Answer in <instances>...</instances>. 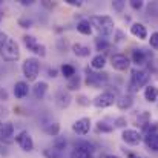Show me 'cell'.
<instances>
[{"instance_id":"cell-4","label":"cell","mask_w":158,"mask_h":158,"mask_svg":"<svg viewBox=\"0 0 158 158\" xmlns=\"http://www.w3.org/2000/svg\"><path fill=\"white\" fill-rule=\"evenodd\" d=\"M22 72L28 81L35 80L40 72V60L37 57H28L22 64Z\"/></svg>"},{"instance_id":"cell-1","label":"cell","mask_w":158,"mask_h":158,"mask_svg":"<svg viewBox=\"0 0 158 158\" xmlns=\"http://www.w3.org/2000/svg\"><path fill=\"white\" fill-rule=\"evenodd\" d=\"M89 22L98 31V34L102 37H107L112 32H115V29H114L115 23H114V19L110 15H91Z\"/></svg>"},{"instance_id":"cell-16","label":"cell","mask_w":158,"mask_h":158,"mask_svg":"<svg viewBox=\"0 0 158 158\" xmlns=\"http://www.w3.org/2000/svg\"><path fill=\"white\" fill-rule=\"evenodd\" d=\"M12 92H14L15 98L22 100V98L28 97V94H29V86H28L26 81H17V83L14 85V91H12Z\"/></svg>"},{"instance_id":"cell-11","label":"cell","mask_w":158,"mask_h":158,"mask_svg":"<svg viewBox=\"0 0 158 158\" xmlns=\"http://www.w3.org/2000/svg\"><path fill=\"white\" fill-rule=\"evenodd\" d=\"M91 118L88 117H83V118H78L77 121H74L72 124V131L78 135H88L89 131H91Z\"/></svg>"},{"instance_id":"cell-42","label":"cell","mask_w":158,"mask_h":158,"mask_svg":"<svg viewBox=\"0 0 158 158\" xmlns=\"http://www.w3.org/2000/svg\"><path fill=\"white\" fill-rule=\"evenodd\" d=\"M8 40V37H6V34L3 32V31H0V49H2V46L5 45V42Z\"/></svg>"},{"instance_id":"cell-9","label":"cell","mask_w":158,"mask_h":158,"mask_svg":"<svg viewBox=\"0 0 158 158\" xmlns=\"http://www.w3.org/2000/svg\"><path fill=\"white\" fill-rule=\"evenodd\" d=\"M15 143H17V144L20 146V149L25 151V152H31V151L34 149V140H32V137L29 135L28 131L19 132V134L15 135Z\"/></svg>"},{"instance_id":"cell-30","label":"cell","mask_w":158,"mask_h":158,"mask_svg":"<svg viewBox=\"0 0 158 158\" xmlns=\"http://www.w3.org/2000/svg\"><path fill=\"white\" fill-rule=\"evenodd\" d=\"M74 148H80V149H85V151H88V152H91V154H94V151H95L94 144H92V143H89V141H85V140H81V141L75 143V146H74Z\"/></svg>"},{"instance_id":"cell-15","label":"cell","mask_w":158,"mask_h":158,"mask_svg":"<svg viewBox=\"0 0 158 158\" xmlns=\"http://www.w3.org/2000/svg\"><path fill=\"white\" fill-rule=\"evenodd\" d=\"M14 137V124L12 123H2L0 124V141H9Z\"/></svg>"},{"instance_id":"cell-46","label":"cell","mask_w":158,"mask_h":158,"mask_svg":"<svg viewBox=\"0 0 158 158\" xmlns=\"http://www.w3.org/2000/svg\"><path fill=\"white\" fill-rule=\"evenodd\" d=\"M127 158H143V157H140L138 154H129V155H127Z\"/></svg>"},{"instance_id":"cell-5","label":"cell","mask_w":158,"mask_h":158,"mask_svg":"<svg viewBox=\"0 0 158 158\" xmlns=\"http://www.w3.org/2000/svg\"><path fill=\"white\" fill-rule=\"evenodd\" d=\"M2 57L6 60V61H17L20 58V48H19V43L14 40V39H8L5 42V45L2 46L0 49Z\"/></svg>"},{"instance_id":"cell-47","label":"cell","mask_w":158,"mask_h":158,"mask_svg":"<svg viewBox=\"0 0 158 158\" xmlns=\"http://www.w3.org/2000/svg\"><path fill=\"white\" fill-rule=\"evenodd\" d=\"M103 158H120V157H117V155H106V157Z\"/></svg>"},{"instance_id":"cell-32","label":"cell","mask_w":158,"mask_h":158,"mask_svg":"<svg viewBox=\"0 0 158 158\" xmlns=\"http://www.w3.org/2000/svg\"><path fill=\"white\" fill-rule=\"evenodd\" d=\"M149 45H151V48H152V49L158 51V31H155V32H152V34H151Z\"/></svg>"},{"instance_id":"cell-12","label":"cell","mask_w":158,"mask_h":158,"mask_svg":"<svg viewBox=\"0 0 158 158\" xmlns=\"http://www.w3.org/2000/svg\"><path fill=\"white\" fill-rule=\"evenodd\" d=\"M149 58H152V54L148 52L146 49H134V51H132V57H131L132 63L137 64V66L146 64V63L149 61Z\"/></svg>"},{"instance_id":"cell-6","label":"cell","mask_w":158,"mask_h":158,"mask_svg":"<svg viewBox=\"0 0 158 158\" xmlns=\"http://www.w3.org/2000/svg\"><path fill=\"white\" fill-rule=\"evenodd\" d=\"M22 40H23V45L28 48V51L37 54V55H40V57H45V55H46V46L42 45V43H39L34 35H28V34H26V35H23Z\"/></svg>"},{"instance_id":"cell-7","label":"cell","mask_w":158,"mask_h":158,"mask_svg":"<svg viewBox=\"0 0 158 158\" xmlns=\"http://www.w3.org/2000/svg\"><path fill=\"white\" fill-rule=\"evenodd\" d=\"M94 106L95 107H102V109H105V107H109V106H112L114 103H117V97H115V92H110V91H105V92H102V94H98L95 98H94Z\"/></svg>"},{"instance_id":"cell-33","label":"cell","mask_w":158,"mask_h":158,"mask_svg":"<svg viewBox=\"0 0 158 158\" xmlns=\"http://www.w3.org/2000/svg\"><path fill=\"white\" fill-rule=\"evenodd\" d=\"M129 5H131V8H132V9L140 11V9L144 6V2H143V0H131V2H129Z\"/></svg>"},{"instance_id":"cell-24","label":"cell","mask_w":158,"mask_h":158,"mask_svg":"<svg viewBox=\"0 0 158 158\" xmlns=\"http://www.w3.org/2000/svg\"><path fill=\"white\" fill-rule=\"evenodd\" d=\"M43 132L46 134V135H49V137H58V134H60V124L58 123H48V124H45V127H43Z\"/></svg>"},{"instance_id":"cell-2","label":"cell","mask_w":158,"mask_h":158,"mask_svg":"<svg viewBox=\"0 0 158 158\" xmlns=\"http://www.w3.org/2000/svg\"><path fill=\"white\" fill-rule=\"evenodd\" d=\"M149 72L143 71V69H132L131 72V81H129V91L131 92H137L138 89L148 86L149 83Z\"/></svg>"},{"instance_id":"cell-18","label":"cell","mask_w":158,"mask_h":158,"mask_svg":"<svg viewBox=\"0 0 158 158\" xmlns=\"http://www.w3.org/2000/svg\"><path fill=\"white\" fill-rule=\"evenodd\" d=\"M143 94H144V100L149 103H155L158 100V88L155 85H148Z\"/></svg>"},{"instance_id":"cell-40","label":"cell","mask_w":158,"mask_h":158,"mask_svg":"<svg viewBox=\"0 0 158 158\" xmlns=\"http://www.w3.org/2000/svg\"><path fill=\"white\" fill-rule=\"evenodd\" d=\"M42 5H43L45 8H48V9L55 8V3H54V2H49V0H43V2H42Z\"/></svg>"},{"instance_id":"cell-28","label":"cell","mask_w":158,"mask_h":158,"mask_svg":"<svg viewBox=\"0 0 158 158\" xmlns=\"http://www.w3.org/2000/svg\"><path fill=\"white\" fill-rule=\"evenodd\" d=\"M80 83H81L80 75H74L72 78H69V80H68L66 88H68V91H77V89L80 88Z\"/></svg>"},{"instance_id":"cell-43","label":"cell","mask_w":158,"mask_h":158,"mask_svg":"<svg viewBox=\"0 0 158 158\" xmlns=\"http://www.w3.org/2000/svg\"><path fill=\"white\" fill-rule=\"evenodd\" d=\"M48 74H49V77H57V74H58V71H57V69H55V68H49V69H48Z\"/></svg>"},{"instance_id":"cell-3","label":"cell","mask_w":158,"mask_h":158,"mask_svg":"<svg viewBox=\"0 0 158 158\" xmlns=\"http://www.w3.org/2000/svg\"><path fill=\"white\" fill-rule=\"evenodd\" d=\"M85 75L86 80L85 83L91 88H102L106 81L109 80V74L107 72H95L92 68H85Z\"/></svg>"},{"instance_id":"cell-38","label":"cell","mask_w":158,"mask_h":158,"mask_svg":"<svg viewBox=\"0 0 158 158\" xmlns=\"http://www.w3.org/2000/svg\"><path fill=\"white\" fill-rule=\"evenodd\" d=\"M77 103L80 106H89V100H88V97H85V95H78V97H77Z\"/></svg>"},{"instance_id":"cell-25","label":"cell","mask_w":158,"mask_h":158,"mask_svg":"<svg viewBox=\"0 0 158 158\" xmlns=\"http://www.w3.org/2000/svg\"><path fill=\"white\" fill-rule=\"evenodd\" d=\"M60 72H61V75L64 77V78H72L74 75H77L75 74V68L72 66V64H69V63H64V64H61L60 66Z\"/></svg>"},{"instance_id":"cell-31","label":"cell","mask_w":158,"mask_h":158,"mask_svg":"<svg viewBox=\"0 0 158 158\" xmlns=\"http://www.w3.org/2000/svg\"><path fill=\"white\" fill-rule=\"evenodd\" d=\"M95 46H97V51H107L110 45H109V42L106 39L98 37V39H95Z\"/></svg>"},{"instance_id":"cell-39","label":"cell","mask_w":158,"mask_h":158,"mask_svg":"<svg viewBox=\"0 0 158 158\" xmlns=\"http://www.w3.org/2000/svg\"><path fill=\"white\" fill-rule=\"evenodd\" d=\"M64 2H66V3L69 5V6H77V8L83 5V3H81L80 0H64Z\"/></svg>"},{"instance_id":"cell-14","label":"cell","mask_w":158,"mask_h":158,"mask_svg":"<svg viewBox=\"0 0 158 158\" xmlns=\"http://www.w3.org/2000/svg\"><path fill=\"white\" fill-rule=\"evenodd\" d=\"M131 34L134 37L140 39V40H146L148 39V29H146V26L143 23H138V22H135V23L131 25Z\"/></svg>"},{"instance_id":"cell-8","label":"cell","mask_w":158,"mask_h":158,"mask_svg":"<svg viewBox=\"0 0 158 158\" xmlns=\"http://www.w3.org/2000/svg\"><path fill=\"white\" fill-rule=\"evenodd\" d=\"M110 64L115 71H120V72H124L129 69L131 66V58L124 54H114L110 57Z\"/></svg>"},{"instance_id":"cell-13","label":"cell","mask_w":158,"mask_h":158,"mask_svg":"<svg viewBox=\"0 0 158 158\" xmlns=\"http://www.w3.org/2000/svg\"><path fill=\"white\" fill-rule=\"evenodd\" d=\"M71 94H69V91H64V89H60V91H57V94H55V103L57 106L60 107V109H66L68 106L71 105Z\"/></svg>"},{"instance_id":"cell-10","label":"cell","mask_w":158,"mask_h":158,"mask_svg":"<svg viewBox=\"0 0 158 158\" xmlns=\"http://www.w3.org/2000/svg\"><path fill=\"white\" fill-rule=\"evenodd\" d=\"M121 140L129 146H138L143 140V135L137 129H124L121 132Z\"/></svg>"},{"instance_id":"cell-20","label":"cell","mask_w":158,"mask_h":158,"mask_svg":"<svg viewBox=\"0 0 158 158\" xmlns=\"http://www.w3.org/2000/svg\"><path fill=\"white\" fill-rule=\"evenodd\" d=\"M144 144L148 146V149L158 152V132H152V134H146L144 135Z\"/></svg>"},{"instance_id":"cell-29","label":"cell","mask_w":158,"mask_h":158,"mask_svg":"<svg viewBox=\"0 0 158 158\" xmlns=\"http://www.w3.org/2000/svg\"><path fill=\"white\" fill-rule=\"evenodd\" d=\"M114 131V124H109L107 121H98L97 123V132H102V134H109Z\"/></svg>"},{"instance_id":"cell-21","label":"cell","mask_w":158,"mask_h":158,"mask_svg":"<svg viewBox=\"0 0 158 158\" xmlns=\"http://www.w3.org/2000/svg\"><path fill=\"white\" fill-rule=\"evenodd\" d=\"M106 66V57L105 54H97V55H94L92 57V60H91V68L94 69V71H102L103 68Z\"/></svg>"},{"instance_id":"cell-37","label":"cell","mask_w":158,"mask_h":158,"mask_svg":"<svg viewBox=\"0 0 158 158\" xmlns=\"http://www.w3.org/2000/svg\"><path fill=\"white\" fill-rule=\"evenodd\" d=\"M43 155H45L46 158H60V157H58V154H57V151H55V149H52V151H51V149H45Z\"/></svg>"},{"instance_id":"cell-17","label":"cell","mask_w":158,"mask_h":158,"mask_svg":"<svg viewBox=\"0 0 158 158\" xmlns=\"http://www.w3.org/2000/svg\"><path fill=\"white\" fill-rule=\"evenodd\" d=\"M48 92V83L46 81H37L34 86H32V95L37 98V100H42Z\"/></svg>"},{"instance_id":"cell-36","label":"cell","mask_w":158,"mask_h":158,"mask_svg":"<svg viewBox=\"0 0 158 158\" xmlns=\"http://www.w3.org/2000/svg\"><path fill=\"white\" fill-rule=\"evenodd\" d=\"M114 124H115V127H124V126L127 124V121H126L124 117H118V118H115Z\"/></svg>"},{"instance_id":"cell-26","label":"cell","mask_w":158,"mask_h":158,"mask_svg":"<svg viewBox=\"0 0 158 158\" xmlns=\"http://www.w3.org/2000/svg\"><path fill=\"white\" fill-rule=\"evenodd\" d=\"M66 138L64 137H61V135H58V137H55L54 138V141H52V146H54V149L57 151V152H61V151H64L66 149Z\"/></svg>"},{"instance_id":"cell-27","label":"cell","mask_w":158,"mask_h":158,"mask_svg":"<svg viewBox=\"0 0 158 158\" xmlns=\"http://www.w3.org/2000/svg\"><path fill=\"white\" fill-rule=\"evenodd\" d=\"M71 158H92V154L85 151V149H80V148H74L72 152H71Z\"/></svg>"},{"instance_id":"cell-22","label":"cell","mask_w":158,"mask_h":158,"mask_svg":"<svg viewBox=\"0 0 158 158\" xmlns=\"http://www.w3.org/2000/svg\"><path fill=\"white\" fill-rule=\"evenodd\" d=\"M77 31L83 35H91L92 34V25L89 20H80L77 23Z\"/></svg>"},{"instance_id":"cell-44","label":"cell","mask_w":158,"mask_h":158,"mask_svg":"<svg viewBox=\"0 0 158 158\" xmlns=\"http://www.w3.org/2000/svg\"><path fill=\"white\" fill-rule=\"evenodd\" d=\"M20 3H22L23 6H29V5L34 3V0H20Z\"/></svg>"},{"instance_id":"cell-45","label":"cell","mask_w":158,"mask_h":158,"mask_svg":"<svg viewBox=\"0 0 158 158\" xmlns=\"http://www.w3.org/2000/svg\"><path fill=\"white\" fill-rule=\"evenodd\" d=\"M0 98H3V100H6V98H8L6 92H5V91H2V89H0Z\"/></svg>"},{"instance_id":"cell-35","label":"cell","mask_w":158,"mask_h":158,"mask_svg":"<svg viewBox=\"0 0 158 158\" xmlns=\"http://www.w3.org/2000/svg\"><path fill=\"white\" fill-rule=\"evenodd\" d=\"M124 5H126V2H123V0H115V2H112V8H114L115 11H118V12L123 11Z\"/></svg>"},{"instance_id":"cell-23","label":"cell","mask_w":158,"mask_h":158,"mask_svg":"<svg viewBox=\"0 0 158 158\" xmlns=\"http://www.w3.org/2000/svg\"><path fill=\"white\" fill-rule=\"evenodd\" d=\"M72 51H74V54H75L77 57H89V54H91L89 46L81 45V43H74V45H72Z\"/></svg>"},{"instance_id":"cell-41","label":"cell","mask_w":158,"mask_h":158,"mask_svg":"<svg viewBox=\"0 0 158 158\" xmlns=\"http://www.w3.org/2000/svg\"><path fill=\"white\" fill-rule=\"evenodd\" d=\"M123 39H124V34H123L121 31L117 29V31H115V39H114V40H115V42H121Z\"/></svg>"},{"instance_id":"cell-34","label":"cell","mask_w":158,"mask_h":158,"mask_svg":"<svg viewBox=\"0 0 158 158\" xmlns=\"http://www.w3.org/2000/svg\"><path fill=\"white\" fill-rule=\"evenodd\" d=\"M19 25L22 28H31L32 26V20L28 19V17H22V19H19Z\"/></svg>"},{"instance_id":"cell-19","label":"cell","mask_w":158,"mask_h":158,"mask_svg":"<svg viewBox=\"0 0 158 158\" xmlns=\"http://www.w3.org/2000/svg\"><path fill=\"white\" fill-rule=\"evenodd\" d=\"M117 107L118 109H121V110H126V109H131L132 105H134V98H132V95H129V94H126V95H120V97H117Z\"/></svg>"}]
</instances>
